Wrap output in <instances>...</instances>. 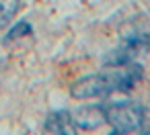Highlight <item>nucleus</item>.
Here are the masks:
<instances>
[{
	"label": "nucleus",
	"mask_w": 150,
	"mask_h": 135,
	"mask_svg": "<svg viewBox=\"0 0 150 135\" xmlns=\"http://www.w3.org/2000/svg\"><path fill=\"white\" fill-rule=\"evenodd\" d=\"M140 78H142V66L129 62L123 66H115L113 70L107 72L78 78L70 86V94L74 98H97L115 90H129Z\"/></svg>",
	"instance_id": "f257e3e1"
},
{
	"label": "nucleus",
	"mask_w": 150,
	"mask_h": 135,
	"mask_svg": "<svg viewBox=\"0 0 150 135\" xmlns=\"http://www.w3.org/2000/svg\"><path fill=\"white\" fill-rule=\"evenodd\" d=\"M144 117H146L144 108L138 102H132V100L105 104V121L113 127V131H119V133L140 131Z\"/></svg>",
	"instance_id": "f03ea898"
},
{
	"label": "nucleus",
	"mask_w": 150,
	"mask_h": 135,
	"mask_svg": "<svg viewBox=\"0 0 150 135\" xmlns=\"http://www.w3.org/2000/svg\"><path fill=\"white\" fill-rule=\"evenodd\" d=\"M76 129H95L105 121V106L93 104V106H80L72 113Z\"/></svg>",
	"instance_id": "7ed1b4c3"
},
{
	"label": "nucleus",
	"mask_w": 150,
	"mask_h": 135,
	"mask_svg": "<svg viewBox=\"0 0 150 135\" xmlns=\"http://www.w3.org/2000/svg\"><path fill=\"white\" fill-rule=\"evenodd\" d=\"M45 131L60 133V135H72L76 131L72 113H68V111H56V113H52L45 119Z\"/></svg>",
	"instance_id": "20e7f679"
},
{
	"label": "nucleus",
	"mask_w": 150,
	"mask_h": 135,
	"mask_svg": "<svg viewBox=\"0 0 150 135\" xmlns=\"http://www.w3.org/2000/svg\"><path fill=\"white\" fill-rule=\"evenodd\" d=\"M21 8V0H0V27H4Z\"/></svg>",
	"instance_id": "39448f33"
},
{
	"label": "nucleus",
	"mask_w": 150,
	"mask_h": 135,
	"mask_svg": "<svg viewBox=\"0 0 150 135\" xmlns=\"http://www.w3.org/2000/svg\"><path fill=\"white\" fill-rule=\"evenodd\" d=\"M31 33V25L27 21H21L17 27H13L6 35V39H17V37H23V35H29Z\"/></svg>",
	"instance_id": "423d86ee"
},
{
	"label": "nucleus",
	"mask_w": 150,
	"mask_h": 135,
	"mask_svg": "<svg viewBox=\"0 0 150 135\" xmlns=\"http://www.w3.org/2000/svg\"><path fill=\"white\" fill-rule=\"evenodd\" d=\"M140 133H150V117H148V115H146V117H144V121H142Z\"/></svg>",
	"instance_id": "0eeeda50"
},
{
	"label": "nucleus",
	"mask_w": 150,
	"mask_h": 135,
	"mask_svg": "<svg viewBox=\"0 0 150 135\" xmlns=\"http://www.w3.org/2000/svg\"><path fill=\"white\" fill-rule=\"evenodd\" d=\"M148 35H150V33H148Z\"/></svg>",
	"instance_id": "6e6552de"
}]
</instances>
